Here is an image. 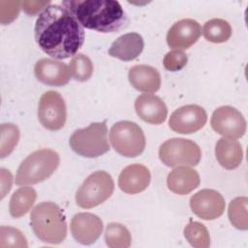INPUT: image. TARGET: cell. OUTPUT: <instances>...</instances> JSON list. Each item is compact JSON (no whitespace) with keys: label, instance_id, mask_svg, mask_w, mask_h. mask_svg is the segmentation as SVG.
I'll use <instances>...</instances> for the list:
<instances>
[{"label":"cell","instance_id":"obj_1","mask_svg":"<svg viewBox=\"0 0 248 248\" xmlns=\"http://www.w3.org/2000/svg\"><path fill=\"white\" fill-rule=\"evenodd\" d=\"M34 34L39 47L54 59L78 54L85 38L79 21L62 4H50L39 15Z\"/></svg>","mask_w":248,"mask_h":248},{"label":"cell","instance_id":"obj_2","mask_svg":"<svg viewBox=\"0 0 248 248\" xmlns=\"http://www.w3.org/2000/svg\"><path fill=\"white\" fill-rule=\"evenodd\" d=\"M82 27L101 33L118 32L128 23L127 16L119 2L114 0L63 1Z\"/></svg>","mask_w":248,"mask_h":248},{"label":"cell","instance_id":"obj_3","mask_svg":"<svg viewBox=\"0 0 248 248\" xmlns=\"http://www.w3.org/2000/svg\"><path fill=\"white\" fill-rule=\"evenodd\" d=\"M30 225L35 235L46 243H61L67 235L64 213L54 202H45L37 204L31 211Z\"/></svg>","mask_w":248,"mask_h":248},{"label":"cell","instance_id":"obj_4","mask_svg":"<svg viewBox=\"0 0 248 248\" xmlns=\"http://www.w3.org/2000/svg\"><path fill=\"white\" fill-rule=\"evenodd\" d=\"M60 158L52 149H40L28 155L19 165L16 184L33 185L47 179L59 166Z\"/></svg>","mask_w":248,"mask_h":248},{"label":"cell","instance_id":"obj_5","mask_svg":"<svg viewBox=\"0 0 248 248\" xmlns=\"http://www.w3.org/2000/svg\"><path fill=\"white\" fill-rule=\"evenodd\" d=\"M69 143L73 151L86 158H96L109 150L106 121L94 122L83 129L76 130Z\"/></svg>","mask_w":248,"mask_h":248},{"label":"cell","instance_id":"obj_6","mask_svg":"<svg viewBox=\"0 0 248 248\" xmlns=\"http://www.w3.org/2000/svg\"><path fill=\"white\" fill-rule=\"evenodd\" d=\"M109 140L114 150L120 155L135 158L145 148V137L141 128L135 122L124 120L112 125Z\"/></svg>","mask_w":248,"mask_h":248},{"label":"cell","instance_id":"obj_7","mask_svg":"<svg viewBox=\"0 0 248 248\" xmlns=\"http://www.w3.org/2000/svg\"><path fill=\"white\" fill-rule=\"evenodd\" d=\"M114 182L105 170L91 173L76 194V202L81 208H92L106 202L113 193Z\"/></svg>","mask_w":248,"mask_h":248},{"label":"cell","instance_id":"obj_8","mask_svg":"<svg viewBox=\"0 0 248 248\" xmlns=\"http://www.w3.org/2000/svg\"><path fill=\"white\" fill-rule=\"evenodd\" d=\"M159 158L170 168L197 166L202 158L200 146L193 140L172 138L163 142L159 148Z\"/></svg>","mask_w":248,"mask_h":248},{"label":"cell","instance_id":"obj_9","mask_svg":"<svg viewBox=\"0 0 248 248\" xmlns=\"http://www.w3.org/2000/svg\"><path fill=\"white\" fill-rule=\"evenodd\" d=\"M38 118L42 126L49 131H58L64 127L67 118L66 104L57 91L49 90L41 96Z\"/></svg>","mask_w":248,"mask_h":248},{"label":"cell","instance_id":"obj_10","mask_svg":"<svg viewBox=\"0 0 248 248\" xmlns=\"http://www.w3.org/2000/svg\"><path fill=\"white\" fill-rule=\"evenodd\" d=\"M212 129L228 139H239L246 132V120L236 108L222 106L216 108L210 119Z\"/></svg>","mask_w":248,"mask_h":248},{"label":"cell","instance_id":"obj_11","mask_svg":"<svg viewBox=\"0 0 248 248\" xmlns=\"http://www.w3.org/2000/svg\"><path fill=\"white\" fill-rule=\"evenodd\" d=\"M207 120L205 110L198 105H186L175 109L169 120L170 128L178 134H193L202 129Z\"/></svg>","mask_w":248,"mask_h":248},{"label":"cell","instance_id":"obj_12","mask_svg":"<svg viewBox=\"0 0 248 248\" xmlns=\"http://www.w3.org/2000/svg\"><path fill=\"white\" fill-rule=\"evenodd\" d=\"M225 201L222 195L212 189H202L190 199L192 211L203 220L219 218L225 210Z\"/></svg>","mask_w":248,"mask_h":248},{"label":"cell","instance_id":"obj_13","mask_svg":"<svg viewBox=\"0 0 248 248\" xmlns=\"http://www.w3.org/2000/svg\"><path fill=\"white\" fill-rule=\"evenodd\" d=\"M202 27L193 18H183L169 29L167 34L168 46L176 50H185L191 47L200 38Z\"/></svg>","mask_w":248,"mask_h":248},{"label":"cell","instance_id":"obj_14","mask_svg":"<svg viewBox=\"0 0 248 248\" xmlns=\"http://www.w3.org/2000/svg\"><path fill=\"white\" fill-rule=\"evenodd\" d=\"M70 229L76 241L83 245L94 243L103 232V222L100 217L90 212H80L71 220Z\"/></svg>","mask_w":248,"mask_h":248},{"label":"cell","instance_id":"obj_15","mask_svg":"<svg viewBox=\"0 0 248 248\" xmlns=\"http://www.w3.org/2000/svg\"><path fill=\"white\" fill-rule=\"evenodd\" d=\"M34 74L40 82L48 86L66 85L72 77L70 69L65 63L49 58H43L37 61L34 67Z\"/></svg>","mask_w":248,"mask_h":248},{"label":"cell","instance_id":"obj_16","mask_svg":"<svg viewBox=\"0 0 248 248\" xmlns=\"http://www.w3.org/2000/svg\"><path fill=\"white\" fill-rule=\"evenodd\" d=\"M135 109L140 119L154 125L163 123L168 115L165 102L160 97L149 93L140 95L136 99Z\"/></svg>","mask_w":248,"mask_h":248},{"label":"cell","instance_id":"obj_17","mask_svg":"<svg viewBox=\"0 0 248 248\" xmlns=\"http://www.w3.org/2000/svg\"><path fill=\"white\" fill-rule=\"evenodd\" d=\"M149 170L140 164L126 167L118 177V186L126 194L135 195L144 191L150 183Z\"/></svg>","mask_w":248,"mask_h":248},{"label":"cell","instance_id":"obj_18","mask_svg":"<svg viewBox=\"0 0 248 248\" xmlns=\"http://www.w3.org/2000/svg\"><path fill=\"white\" fill-rule=\"evenodd\" d=\"M143 46L142 37L139 33L130 32L118 37L108 52L110 56L122 61H132L141 53Z\"/></svg>","mask_w":248,"mask_h":248},{"label":"cell","instance_id":"obj_19","mask_svg":"<svg viewBox=\"0 0 248 248\" xmlns=\"http://www.w3.org/2000/svg\"><path fill=\"white\" fill-rule=\"evenodd\" d=\"M131 85L144 93H154L160 89L161 77L159 72L149 65H135L128 74Z\"/></svg>","mask_w":248,"mask_h":248},{"label":"cell","instance_id":"obj_20","mask_svg":"<svg viewBox=\"0 0 248 248\" xmlns=\"http://www.w3.org/2000/svg\"><path fill=\"white\" fill-rule=\"evenodd\" d=\"M200 175L197 170L188 167H177L167 178L168 188L174 194L187 195L200 185Z\"/></svg>","mask_w":248,"mask_h":248},{"label":"cell","instance_id":"obj_21","mask_svg":"<svg viewBox=\"0 0 248 248\" xmlns=\"http://www.w3.org/2000/svg\"><path fill=\"white\" fill-rule=\"evenodd\" d=\"M215 156L223 168L227 170L236 169L243 159L241 144L236 140L222 138L216 142Z\"/></svg>","mask_w":248,"mask_h":248},{"label":"cell","instance_id":"obj_22","mask_svg":"<svg viewBox=\"0 0 248 248\" xmlns=\"http://www.w3.org/2000/svg\"><path fill=\"white\" fill-rule=\"evenodd\" d=\"M37 193L32 187H20L12 195L9 204L10 214L14 218L25 215L33 206Z\"/></svg>","mask_w":248,"mask_h":248},{"label":"cell","instance_id":"obj_23","mask_svg":"<svg viewBox=\"0 0 248 248\" xmlns=\"http://www.w3.org/2000/svg\"><path fill=\"white\" fill-rule=\"evenodd\" d=\"M202 35L208 42L215 44L225 43L232 36V27L225 19L212 18L204 23Z\"/></svg>","mask_w":248,"mask_h":248},{"label":"cell","instance_id":"obj_24","mask_svg":"<svg viewBox=\"0 0 248 248\" xmlns=\"http://www.w3.org/2000/svg\"><path fill=\"white\" fill-rule=\"evenodd\" d=\"M105 240L110 248H128L131 245V233L120 223H109L105 231Z\"/></svg>","mask_w":248,"mask_h":248},{"label":"cell","instance_id":"obj_25","mask_svg":"<svg viewBox=\"0 0 248 248\" xmlns=\"http://www.w3.org/2000/svg\"><path fill=\"white\" fill-rule=\"evenodd\" d=\"M247 206L248 199L246 197H237L230 202L228 209V216L232 225L241 231L248 229Z\"/></svg>","mask_w":248,"mask_h":248},{"label":"cell","instance_id":"obj_26","mask_svg":"<svg viewBox=\"0 0 248 248\" xmlns=\"http://www.w3.org/2000/svg\"><path fill=\"white\" fill-rule=\"evenodd\" d=\"M184 236L196 248H207L210 245V236L205 226L200 222H191L184 228Z\"/></svg>","mask_w":248,"mask_h":248},{"label":"cell","instance_id":"obj_27","mask_svg":"<svg viewBox=\"0 0 248 248\" xmlns=\"http://www.w3.org/2000/svg\"><path fill=\"white\" fill-rule=\"evenodd\" d=\"M19 140V130L12 123H3L0 126V157L10 155Z\"/></svg>","mask_w":248,"mask_h":248},{"label":"cell","instance_id":"obj_28","mask_svg":"<svg viewBox=\"0 0 248 248\" xmlns=\"http://www.w3.org/2000/svg\"><path fill=\"white\" fill-rule=\"evenodd\" d=\"M71 76L78 81L88 80L93 74V63L91 59L83 53L76 54L69 65Z\"/></svg>","mask_w":248,"mask_h":248},{"label":"cell","instance_id":"obj_29","mask_svg":"<svg viewBox=\"0 0 248 248\" xmlns=\"http://www.w3.org/2000/svg\"><path fill=\"white\" fill-rule=\"evenodd\" d=\"M27 246V239L19 230L9 226H1L0 248H26Z\"/></svg>","mask_w":248,"mask_h":248},{"label":"cell","instance_id":"obj_30","mask_svg":"<svg viewBox=\"0 0 248 248\" xmlns=\"http://www.w3.org/2000/svg\"><path fill=\"white\" fill-rule=\"evenodd\" d=\"M188 61L187 55L181 51V50H171L169 51L164 59H163V65L166 68V70L170 72H176L181 69H183Z\"/></svg>","mask_w":248,"mask_h":248},{"label":"cell","instance_id":"obj_31","mask_svg":"<svg viewBox=\"0 0 248 248\" xmlns=\"http://www.w3.org/2000/svg\"><path fill=\"white\" fill-rule=\"evenodd\" d=\"M8 9L1 5V23L9 24L14 19H16L20 11L21 2L19 1H8L6 2Z\"/></svg>","mask_w":248,"mask_h":248},{"label":"cell","instance_id":"obj_32","mask_svg":"<svg viewBox=\"0 0 248 248\" xmlns=\"http://www.w3.org/2000/svg\"><path fill=\"white\" fill-rule=\"evenodd\" d=\"M48 5H50L49 1H23L21 2V6L24 12L29 16H35L37 14H41Z\"/></svg>","mask_w":248,"mask_h":248},{"label":"cell","instance_id":"obj_33","mask_svg":"<svg viewBox=\"0 0 248 248\" xmlns=\"http://www.w3.org/2000/svg\"><path fill=\"white\" fill-rule=\"evenodd\" d=\"M0 170H1L0 171L1 172V199H3L12 188L13 176H12V173L4 168H2Z\"/></svg>","mask_w":248,"mask_h":248}]
</instances>
